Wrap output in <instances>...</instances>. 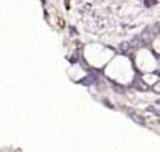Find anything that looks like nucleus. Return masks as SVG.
Segmentation results:
<instances>
[{
	"label": "nucleus",
	"instance_id": "obj_1",
	"mask_svg": "<svg viewBox=\"0 0 160 152\" xmlns=\"http://www.w3.org/2000/svg\"><path fill=\"white\" fill-rule=\"evenodd\" d=\"M127 113H128V116L135 121L136 123H139V125H145V118L144 116H140L139 113H136L133 109H127Z\"/></svg>",
	"mask_w": 160,
	"mask_h": 152
},
{
	"label": "nucleus",
	"instance_id": "obj_2",
	"mask_svg": "<svg viewBox=\"0 0 160 152\" xmlns=\"http://www.w3.org/2000/svg\"><path fill=\"white\" fill-rule=\"evenodd\" d=\"M119 50L124 53V54H130L131 50H135V48H133V45H131L130 42H122L121 45H119Z\"/></svg>",
	"mask_w": 160,
	"mask_h": 152
},
{
	"label": "nucleus",
	"instance_id": "obj_3",
	"mask_svg": "<svg viewBox=\"0 0 160 152\" xmlns=\"http://www.w3.org/2000/svg\"><path fill=\"white\" fill-rule=\"evenodd\" d=\"M133 84H135V87H136V89H139V91H147V89H148V84H145L140 78H136Z\"/></svg>",
	"mask_w": 160,
	"mask_h": 152
},
{
	"label": "nucleus",
	"instance_id": "obj_4",
	"mask_svg": "<svg viewBox=\"0 0 160 152\" xmlns=\"http://www.w3.org/2000/svg\"><path fill=\"white\" fill-rule=\"evenodd\" d=\"M153 89H154V91H156L157 93H160V82H157V83L153 86Z\"/></svg>",
	"mask_w": 160,
	"mask_h": 152
}]
</instances>
